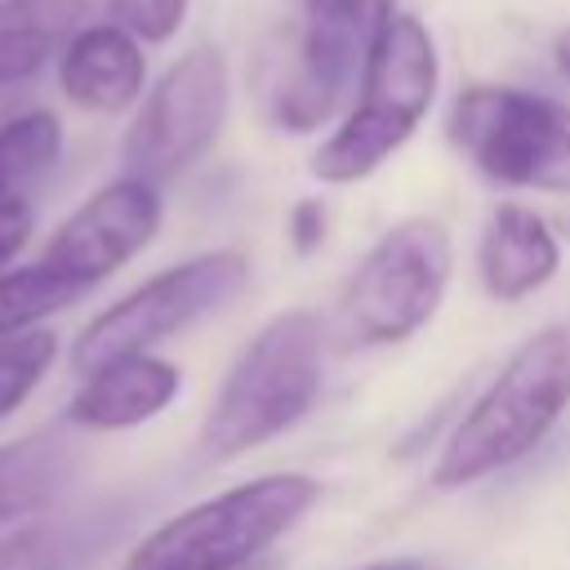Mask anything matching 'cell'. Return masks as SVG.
Listing matches in <instances>:
<instances>
[{
	"label": "cell",
	"mask_w": 570,
	"mask_h": 570,
	"mask_svg": "<svg viewBox=\"0 0 570 570\" xmlns=\"http://www.w3.org/2000/svg\"><path fill=\"white\" fill-rule=\"evenodd\" d=\"M570 410V330L548 325L530 334L503 370L485 383V392L463 410L432 481L441 490L472 485L517 459H525Z\"/></svg>",
	"instance_id": "obj_1"
},
{
	"label": "cell",
	"mask_w": 570,
	"mask_h": 570,
	"mask_svg": "<svg viewBox=\"0 0 570 570\" xmlns=\"http://www.w3.org/2000/svg\"><path fill=\"white\" fill-rule=\"evenodd\" d=\"M321 392V321L312 312L272 316L232 361L200 423L196 450L209 463L249 454L294 428Z\"/></svg>",
	"instance_id": "obj_2"
},
{
	"label": "cell",
	"mask_w": 570,
	"mask_h": 570,
	"mask_svg": "<svg viewBox=\"0 0 570 570\" xmlns=\"http://www.w3.org/2000/svg\"><path fill=\"white\" fill-rule=\"evenodd\" d=\"M436 76L441 62L432 31L410 13H392L361 71L356 107L316 147L312 174L321 183H356L374 174L428 116L436 98Z\"/></svg>",
	"instance_id": "obj_3"
},
{
	"label": "cell",
	"mask_w": 570,
	"mask_h": 570,
	"mask_svg": "<svg viewBox=\"0 0 570 570\" xmlns=\"http://www.w3.org/2000/svg\"><path fill=\"white\" fill-rule=\"evenodd\" d=\"M316 499L321 485L303 472L254 476L160 521L125 557V570H254Z\"/></svg>",
	"instance_id": "obj_4"
},
{
	"label": "cell",
	"mask_w": 570,
	"mask_h": 570,
	"mask_svg": "<svg viewBox=\"0 0 570 570\" xmlns=\"http://www.w3.org/2000/svg\"><path fill=\"white\" fill-rule=\"evenodd\" d=\"M450 142L494 183L570 191V107L512 85H468L445 116Z\"/></svg>",
	"instance_id": "obj_5"
},
{
	"label": "cell",
	"mask_w": 570,
	"mask_h": 570,
	"mask_svg": "<svg viewBox=\"0 0 570 570\" xmlns=\"http://www.w3.org/2000/svg\"><path fill=\"white\" fill-rule=\"evenodd\" d=\"M245 276H249V263L236 249H209V254H196L187 263L156 272L151 281L129 289L111 307H102L80 330V338L71 343V370L85 379L111 361L151 352L169 334L196 325L200 316H209L227 298H236Z\"/></svg>",
	"instance_id": "obj_6"
},
{
	"label": "cell",
	"mask_w": 570,
	"mask_h": 570,
	"mask_svg": "<svg viewBox=\"0 0 570 570\" xmlns=\"http://www.w3.org/2000/svg\"><path fill=\"white\" fill-rule=\"evenodd\" d=\"M454 267L450 232L436 218H401L387 227L343 294L347 334L361 343H401L432 321Z\"/></svg>",
	"instance_id": "obj_7"
},
{
	"label": "cell",
	"mask_w": 570,
	"mask_h": 570,
	"mask_svg": "<svg viewBox=\"0 0 570 570\" xmlns=\"http://www.w3.org/2000/svg\"><path fill=\"white\" fill-rule=\"evenodd\" d=\"M392 13V0H303V22L272 85V120L294 134L325 125L347 89L361 85L370 49Z\"/></svg>",
	"instance_id": "obj_8"
},
{
	"label": "cell",
	"mask_w": 570,
	"mask_h": 570,
	"mask_svg": "<svg viewBox=\"0 0 570 570\" xmlns=\"http://www.w3.org/2000/svg\"><path fill=\"white\" fill-rule=\"evenodd\" d=\"M227 120V62L214 45L187 49L169 71L147 89L134 125L125 129L120 160L125 178L165 183L196 165Z\"/></svg>",
	"instance_id": "obj_9"
},
{
	"label": "cell",
	"mask_w": 570,
	"mask_h": 570,
	"mask_svg": "<svg viewBox=\"0 0 570 570\" xmlns=\"http://www.w3.org/2000/svg\"><path fill=\"white\" fill-rule=\"evenodd\" d=\"M160 227V196L151 183L116 178L102 191H94L45 245L40 263L89 294L98 281H107L116 267H125L134 254L151 245Z\"/></svg>",
	"instance_id": "obj_10"
},
{
	"label": "cell",
	"mask_w": 570,
	"mask_h": 570,
	"mask_svg": "<svg viewBox=\"0 0 570 570\" xmlns=\"http://www.w3.org/2000/svg\"><path fill=\"white\" fill-rule=\"evenodd\" d=\"M125 499H94L67 512L31 517L0 534V570H89L129 530Z\"/></svg>",
	"instance_id": "obj_11"
},
{
	"label": "cell",
	"mask_w": 570,
	"mask_h": 570,
	"mask_svg": "<svg viewBox=\"0 0 570 570\" xmlns=\"http://www.w3.org/2000/svg\"><path fill=\"white\" fill-rule=\"evenodd\" d=\"M178 387H183L178 365H169L151 352L125 356V361H111V365L85 374V383L67 401V423L89 428V432L138 428V423L156 419L178 396Z\"/></svg>",
	"instance_id": "obj_12"
},
{
	"label": "cell",
	"mask_w": 570,
	"mask_h": 570,
	"mask_svg": "<svg viewBox=\"0 0 570 570\" xmlns=\"http://www.w3.org/2000/svg\"><path fill=\"white\" fill-rule=\"evenodd\" d=\"M147 80V58L138 40L111 22H89L71 36V45L58 53V85L62 94L98 116L125 111Z\"/></svg>",
	"instance_id": "obj_13"
},
{
	"label": "cell",
	"mask_w": 570,
	"mask_h": 570,
	"mask_svg": "<svg viewBox=\"0 0 570 570\" xmlns=\"http://www.w3.org/2000/svg\"><path fill=\"white\" fill-rule=\"evenodd\" d=\"M481 285L499 303H521L543 289L561 267V245L548 223L525 205H499L476 245Z\"/></svg>",
	"instance_id": "obj_14"
},
{
	"label": "cell",
	"mask_w": 570,
	"mask_h": 570,
	"mask_svg": "<svg viewBox=\"0 0 570 570\" xmlns=\"http://www.w3.org/2000/svg\"><path fill=\"white\" fill-rule=\"evenodd\" d=\"M80 468V445L67 428H40L0 445V530L45 512Z\"/></svg>",
	"instance_id": "obj_15"
},
{
	"label": "cell",
	"mask_w": 570,
	"mask_h": 570,
	"mask_svg": "<svg viewBox=\"0 0 570 570\" xmlns=\"http://www.w3.org/2000/svg\"><path fill=\"white\" fill-rule=\"evenodd\" d=\"M94 0H0V89L31 80L89 27Z\"/></svg>",
	"instance_id": "obj_16"
},
{
	"label": "cell",
	"mask_w": 570,
	"mask_h": 570,
	"mask_svg": "<svg viewBox=\"0 0 570 570\" xmlns=\"http://www.w3.org/2000/svg\"><path fill=\"white\" fill-rule=\"evenodd\" d=\"M62 151V125L53 111H22L0 125V200L18 196Z\"/></svg>",
	"instance_id": "obj_17"
},
{
	"label": "cell",
	"mask_w": 570,
	"mask_h": 570,
	"mask_svg": "<svg viewBox=\"0 0 570 570\" xmlns=\"http://www.w3.org/2000/svg\"><path fill=\"white\" fill-rule=\"evenodd\" d=\"M76 298H85L76 285H67L62 276H53L40 258L31 267L4 272L0 276V334H18V330H36V321L71 307Z\"/></svg>",
	"instance_id": "obj_18"
},
{
	"label": "cell",
	"mask_w": 570,
	"mask_h": 570,
	"mask_svg": "<svg viewBox=\"0 0 570 570\" xmlns=\"http://www.w3.org/2000/svg\"><path fill=\"white\" fill-rule=\"evenodd\" d=\"M53 356H58V338L49 330L0 334V423L36 392Z\"/></svg>",
	"instance_id": "obj_19"
},
{
	"label": "cell",
	"mask_w": 570,
	"mask_h": 570,
	"mask_svg": "<svg viewBox=\"0 0 570 570\" xmlns=\"http://www.w3.org/2000/svg\"><path fill=\"white\" fill-rule=\"evenodd\" d=\"M111 27L129 31L142 45H165L183 18H187V0H107Z\"/></svg>",
	"instance_id": "obj_20"
},
{
	"label": "cell",
	"mask_w": 570,
	"mask_h": 570,
	"mask_svg": "<svg viewBox=\"0 0 570 570\" xmlns=\"http://www.w3.org/2000/svg\"><path fill=\"white\" fill-rule=\"evenodd\" d=\"M31 240V205L22 196L0 200V276L18 258V249Z\"/></svg>",
	"instance_id": "obj_21"
},
{
	"label": "cell",
	"mask_w": 570,
	"mask_h": 570,
	"mask_svg": "<svg viewBox=\"0 0 570 570\" xmlns=\"http://www.w3.org/2000/svg\"><path fill=\"white\" fill-rule=\"evenodd\" d=\"M321 236H325V205L321 200H298L289 209V240H294V249L312 254L321 245Z\"/></svg>",
	"instance_id": "obj_22"
},
{
	"label": "cell",
	"mask_w": 570,
	"mask_h": 570,
	"mask_svg": "<svg viewBox=\"0 0 570 570\" xmlns=\"http://www.w3.org/2000/svg\"><path fill=\"white\" fill-rule=\"evenodd\" d=\"M361 570H436L428 557H387V561H370Z\"/></svg>",
	"instance_id": "obj_23"
},
{
	"label": "cell",
	"mask_w": 570,
	"mask_h": 570,
	"mask_svg": "<svg viewBox=\"0 0 570 570\" xmlns=\"http://www.w3.org/2000/svg\"><path fill=\"white\" fill-rule=\"evenodd\" d=\"M552 53H557V67L570 76V31H561L557 36V45H552Z\"/></svg>",
	"instance_id": "obj_24"
},
{
	"label": "cell",
	"mask_w": 570,
	"mask_h": 570,
	"mask_svg": "<svg viewBox=\"0 0 570 570\" xmlns=\"http://www.w3.org/2000/svg\"><path fill=\"white\" fill-rule=\"evenodd\" d=\"M254 570H272V566H267V561H258V566H254Z\"/></svg>",
	"instance_id": "obj_25"
}]
</instances>
